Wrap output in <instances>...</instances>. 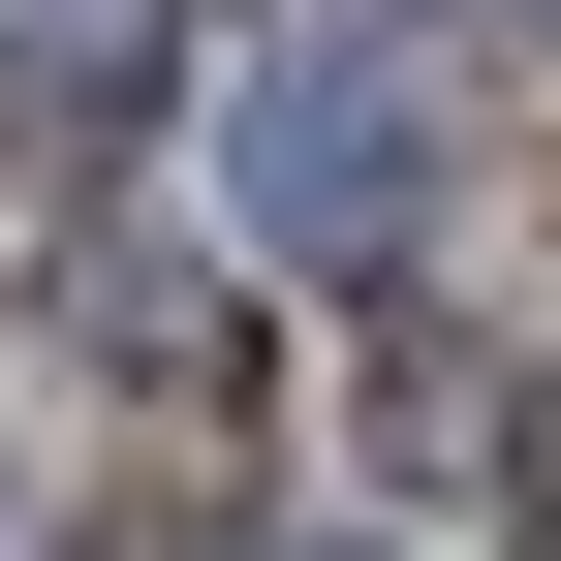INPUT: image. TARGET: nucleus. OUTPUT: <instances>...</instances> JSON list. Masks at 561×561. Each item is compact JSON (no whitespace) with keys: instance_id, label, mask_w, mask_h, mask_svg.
I'll list each match as a JSON object with an SVG mask.
<instances>
[{"instance_id":"obj_1","label":"nucleus","mask_w":561,"mask_h":561,"mask_svg":"<svg viewBox=\"0 0 561 561\" xmlns=\"http://www.w3.org/2000/svg\"><path fill=\"white\" fill-rule=\"evenodd\" d=\"M157 94V0H0V157H125Z\"/></svg>"},{"instance_id":"obj_2","label":"nucleus","mask_w":561,"mask_h":561,"mask_svg":"<svg viewBox=\"0 0 561 561\" xmlns=\"http://www.w3.org/2000/svg\"><path fill=\"white\" fill-rule=\"evenodd\" d=\"M250 187H280V219H375V187H405V94H280Z\"/></svg>"}]
</instances>
